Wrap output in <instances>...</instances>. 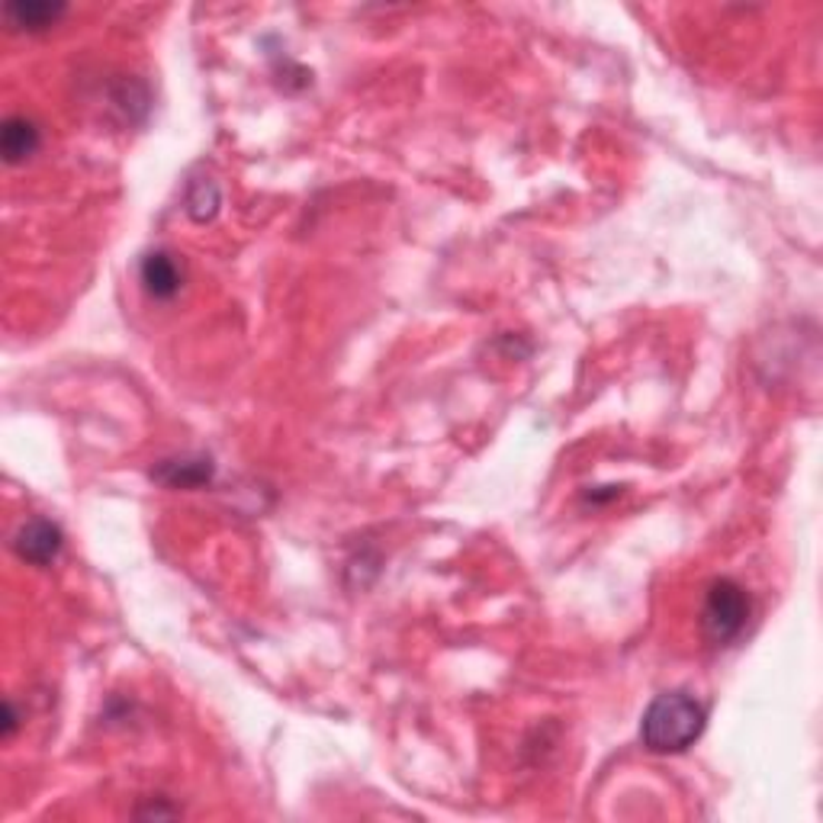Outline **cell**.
I'll list each match as a JSON object with an SVG mask.
<instances>
[{"label": "cell", "instance_id": "cell-1", "mask_svg": "<svg viewBox=\"0 0 823 823\" xmlns=\"http://www.w3.org/2000/svg\"><path fill=\"white\" fill-rule=\"evenodd\" d=\"M704 721H707V711L699 699H692L689 692H666L653 699L650 707L643 711V746L660 756L685 753L704 733Z\"/></svg>", "mask_w": 823, "mask_h": 823}, {"label": "cell", "instance_id": "cell-2", "mask_svg": "<svg viewBox=\"0 0 823 823\" xmlns=\"http://www.w3.org/2000/svg\"><path fill=\"white\" fill-rule=\"evenodd\" d=\"M750 621V595L740 582H711L702 605V631L714 646L733 643Z\"/></svg>", "mask_w": 823, "mask_h": 823}, {"label": "cell", "instance_id": "cell-3", "mask_svg": "<svg viewBox=\"0 0 823 823\" xmlns=\"http://www.w3.org/2000/svg\"><path fill=\"white\" fill-rule=\"evenodd\" d=\"M13 548H17V553H20L27 563H32V566H49L61 550L59 524H52V521L46 519L27 521V524L17 531Z\"/></svg>", "mask_w": 823, "mask_h": 823}, {"label": "cell", "instance_id": "cell-4", "mask_svg": "<svg viewBox=\"0 0 823 823\" xmlns=\"http://www.w3.org/2000/svg\"><path fill=\"white\" fill-rule=\"evenodd\" d=\"M139 277H142L145 293L154 297V300H171V297L181 290L183 280L178 261H174L168 251H152V254H145L142 264H139Z\"/></svg>", "mask_w": 823, "mask_h": 823}, {"label": "cell", "instance_id": "cell-5", "mask_svg": "<svg viewBox=\"0 0 823 823\" xmlns=\"http://www.w3.org/2000/svg\"><path fill=\"white\" fill-rule=\"evenodd\" d=\"M158 483L171 489H197L213 480V460L210 458H181L161 460V466L152 473Z\"/></svg>", "mask_w": 823, "mask_h": 823}, {"label": "cell", "instance_id": "cell-6", "mask_svg": "<svg viewBox=\"0 0 823 823\" xmlns=\"http://www.w3.org/2000/svg\"><path fill=\"white\" fill-rule=\"evenodd\" d=\"M39 149V126L27 117H7L0 129V152L7 164H20Z\"/></svg>", "mask_w": 823, "mask_h": 823}, {"label": "cell", "instance_id": "cell-7", "mask_svg": "<svg viewBox=\"0 0 823 823\" xmlns=\"http://www.w3.org/2000/svg\"><path fill=\"white\" fill-rule=\"evenodd\" d=\"M61 13H64V3H49V0H13L3 7L7 23L17 30H46Z\"/></svg>", "mask_w": 823, "mask_h": 823}, {"label": "cell", "instance_id": "cell-8", "mask_svg": "<svg viewBox=\"0 0 823 823\" xmlns=\"http://www.w3.org/2000/svg\"><path fill=\"white\" fill-rule=\"evenodd\" d=\"M215 210H219V187L210 178H200V181L190 183L187 213L193 215L197 222H207V219H213Z\"/></svg>", "mask_w": 823, "mask_h": 823}, {"label": "cell", "instance_id": "cell-9", "mask_svg": "<svg viewBox=\"0 0 823 823\" xmlns=\"http://www.w3.org/2000/svg\"><path fill=\"white\" fill-rule=\"evenodd\" d=\"M17 731V711H13V704H7L3 707V736H13Z\"/></svg>", "mask_w": 823, "mask_h": 823}]
</instances>
